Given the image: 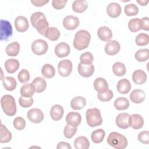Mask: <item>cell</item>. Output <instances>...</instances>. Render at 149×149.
Wrapping results in <instances>:
<instances>
[{
  "instance_id": "obj_1",
  "label": "cell",
  "mask_w": 149,
  "mask_h": 149,
  "mask_svg": "<svg viewBox=\"0 0 149 149\" xmlns=\"http://www.w3.org/2000/svg\"><path fill=\"white\" fill-rule=\"evenodd\" d=\"M30 21L32 26L38 32L44 36L46 31L49 28V24L45 15L41 12H35L31 15Z\"/></svg>"
},
{
  "instance_id": "obj_2",
  "label": "cell",
  "mask_w": 149,
  "mask_h": 149,
  "mask_svg": "<svg viewBox=\"0 0 149 149\" xmlns=\"http://www.w3.org/2000/svg\"><path fill=\"white\" fill-rule=\"evenodd\" d=\"M90 40L91 35L90 33L85 30H80L74 36L73 43V47L79 51L84 49L88 47Z\"/></svg>"
},
{
  "instance_id": "obj_3",
  "label": "cell",
  "mask_w": 149,
  "mask_h": 149,
  "mask_svg": "<svg viewBox=\"0 0 149 149\" xmlns=\"http://www.w3.org/2000/svg\"><path fill=\"white\" fill-rule=\"evenodd\" d=\"M108 144L115 149H124L127 146V140L123 134L113 132H111L107 138Z\"/></svg>"
},
{
  "instance_id": "obj_4",
  "label": "cell",
  "mask_w": 149,
  "mask_h": 149,
  "mask_svg": "<svg viewBox=\"0 0 149 149\" xmlns=\"http://www.w3.org/2000/svg\"><path fill=\"white\" fill-rule=\"evenodd\" d=\"M1 107L4 113L8 116H12L16 113V105L15 100L11 95L6 94L1 99Z\"/></svg>"
},
{
  "instance_id": "obj_5",
  "label": "cell",
  "mask_w": 149,
  "mask_h": 149,
  "mask_svg": "<svg viewBox=\"0 0 149 149\" xmlns=\"http://www.w3.org/2000/svg\"><path fill=\"white\" fill-rule=\"evenodd\" d=\"M86 117L87 123L90 127H96L102 123L101 112L96 108L88 109L86 112Z\"/></svg>"
},
{
  "instance_id": "obj_6",
  "label": "cell",
  "mask_w": 149,
  "mask_h": 149,
  "mask_svg": "<svg viewBox=\"0 0 149 149\" xmlns=\"http://www.w3.org/2000/svg\"><path fill=\"white\" fill-rule=\"evenodd\" d=\"M48 48L47 42L42 39L36 40L31 44V51L37 55L45 54L48 51Z\"/></svg>"
},
{
  "instance_id": "obj_7",
  "label": "cell",
  "mask_w": 149,
  "mask_h": 149,
  "mask_svg": "<svg viewBox=\"0 0 149 149\" xmlns=\"http://www.w3.org/2000/svg\"><path fill=\"white\" fill-rule=\"evenodd\" d=\"M72 63L68 59L62 60L58 65L59 74L62 77H68L72 71Z\"/></svg>"
},
{
  "instance_id": "obj_8",
  "label": "cell",
  "mask_w": 149,
  "mask_h": 149,
  "mask_svg": "<svg viewBox=\"0 0 149 149\" xmlns=\"http://www.w3.org/2000/svg\"><path fill=\"white\" fill-rule=\"evenodd\" d=\"M1 35L0 39L2 40H7L12 35V27L10 23L6 20H1Z\"/></svg>"
},
{
  "instance_id": "obj_9",
  "label": "cell",
  "mask_w": 149,
  "mask_h": 149,
  "mask_svg": "<svg viewBox=\"0 0 149 149\" xmlns=\"http://www.w3.org/2000/svg\"><path fill=\"white\" fill-rule=\"evenodd\" d=\"M27 117L30 122L39 123L44 119V113L40 109L33 108L27 112Z\"/></svg>"
},
{
  "instance_id": "obj_10",
  "label": "cell",
  "mask_w": 149,
  "mask_h": 149,
  "mask_svg": "<svg viewBox=\"0 0 149 149\" xmlns=\"http://www.w3.org/2000/svg\"><path fill=\"white\" fill-rule=\"evenodd\" d=\"M79 24L80 21L78 17L72 15H68L63 20V27L69 30H72L76 29Z\"/></svg>"
},
{
  "instance_id": "obj_11",
  "label": "cell",
  "mask_w": 149,
  "mask_h": 149,
  "mask_svg": "<svg viewBox=\"0 0 149 149\" xmlns=\"http://www.w3.org/2000/svg\"><path fill=\"white\" fill-rule=\"evenodd\" d=\"M120 49V44L116 40L107 41L105 46V52L108 55H115L119 52Z\"/></svg>"
},
{
  "instance_id": "obj_12",
  "label": "cell",
  "mask_w": 149,
  "mask_h": 149,
  "mask_svg": "<svg viewBox=\"0 0 149 149\" xmlns=\"http://www.w3.org/2000/svg\"><path fill=\"white\" fill-rule=\"evenodd\" d=\"M144 125V119L143 117L137 113H133L129 116V125L134 129H141Z\"/></svg>"
},
{
  "instance_id": "obj_13",
  "label": "cell",
  "mask_w": 149,
  "mask_h": 149,
  "mask_svg": "<svg viewBox=\"0 0 149 149\" xmlns=\"http://www.w3.org/2000/svg\"><path fill=\"white\" fill-rule=\"evenodd\" d=\"M55 54L59 58H63L68 56L70 54V48L69 45L64 42L58 44L55 47Z\"/></svg>"
},
{
  "instance_id": "obj_14",
  "label": "cell",
  "mask_w": 149,
  "mask_h": 149,
  "mask_svg": "<svg viewBox=\"0 0 149 149\" xmlns=\"http://www.w3.org/2000/svg\"><path fill=\"white\" fill-rule=\"evenodd\" d=\"M81 121V115L78 112H70L66 116V122L68 125L77 127Z\"/></svg>"
},
{
  "instance_id": "obj_15",
  "label": "cell",
  "mask_w": 149,
  "mask_h": 149,
  "mask_svg": "<svg viewBox=\"0 0 149 149\" xmlns=\"http://www.w3.org/2000/svg\"><path fill=\"white\" fill-rule=\"evenodd\" d=\"M15 26L16 30L19 32L26 31L29 27V24L27 19L23 16H19L15 20Z\"/></svg>"
},
{
  "instance_id": "obj_16",
  "label": "cell",
  "mask_w": 149,
  "mask_h": 149,
  "mask_svg": "<svg viewBox=\"0 0 149 149\" xmlns=\"http://www.w3.org/2000/svg\"><path fill=\"white\" fill-rule=\"evenodd\" d=\"M77 70L80 76L84 77H88L94 73V66L93 64L84 65L80 63L78 65Z\"/></svg>"
},
{
  "instance_id": "obj_17",
  "label": "cell",
  "mask_w": 149,
  "mask_h": 149,
  "mask_svg": "<svg viewBox=\"0 0 149 149\" xmlns=\"http://www.w3.org/2000/svg\"><path fill=\"white\" fill-rule=\"evenodd\" d=\"M107 12L109 16L112 18H115L120 15L122 8L118 3L111 2L107 6Z\"/></svg>"
},
{
  "instance_id": "obj_18",
  "label": "cell",
  "mask_w": 149,
  "mask_h": 149,
  "mask_svg": "<svg viewBox=\"0 0 149 149\" xmlns=\"http://www.w3.org/2000/svg\"><path fill=\"white\" fill-rule=\"evenodd\" d=\"M130 115L128 113H120L116 118L115 122L118 127L125 129L129 127V118Z\"/></svg>"
},
{
  "instance_id": "obj_19",
  "label": "cell",
  "mask_w": 149,
  "mask_h": 149,
  "mask_svg": "<svg viewBox=\"0 0 149 149\" xmlns=\"http://www.w3.org/2000/svg\"><path fill=\"white\" fill-rule=\"evenodd\" d=\"M31 84L34 90V91L37 93H42L45 90L47 87V83L45 80L41 77H37L34 78Z\"/></svg>"
},
{
  "instance_id": "obj_20",
  "label": "cell",
  "mask_w": 149,
  "mask_h": 149,
  "mask_svg": "<svg viewBox=\"0 0 149 149\" xmlns=\"http://www.w3.org/2000/svg\"><path fill=\"white\" fill-rule=\"evenodd\" d=\"M94 88L98 93H102L108 90V84L105 79L98 77L94 81Z\"/></svg>"
},
{
  "instance_id": "obj_21",
  "label": "cell",
  "mask_w": 149,
  "mask_h": 149,
  "mask_svg": "<svg viewBox=\"0 0 149 149\" xmlns=\"http://www.w3.org/2000/svg\"><path fill=\"white\" fill-rule=\"evenodd\" d=\"M146 98V94L144 91L140 89H135L130 94V100L135 104L143 102Z\"/></svg>"
},
{
  "instance_id": "obj_22",
  "label": "cell",
  "mask_w": 149,
  "mask_h": 149,
  "mask_svg": "<svg viewBox=\"0 0 149 149\" xmlns=\"http://www.w3.org/2000/svg\"><path fill=\"white\" fill-rule=\"evenodd\" d=\"M97 34L99 38L103 41H108L112 37L111 30L107 26L100 27L98 30Z\"/></svg>"
},
{
  "instance_id": "obj_23",
  "label": "cell",
  "mask_w": 149,
  "mask_h": 149,
  "mask_svg": "<svg viewBox=\"0 0 149 149\" xmlns=\"http://www.w3.org/2000/svg\"><path fill=\"white\" fill-rule=\"evenodd\" d=\"M63 112L64 110L63 107L59 104H56L51 107L50 110V116L54 120L57 121L62 118Z\"/></svg>"
},
{
  "instance_id": "obj_24",
  "label": "cell",
  "mask_w": 149,
  "mask_h": 149,
  "mask_svg": "<svg viewBox=\"0 0 149 149\" xmlns=\"http://www.w3.org/2000/svg\"><path fill=\"white\" fill-rule=\"evenodd\" d=\"M132 79L135 84L139 85L143 84L147 80V74L142 70H136L133 73Z\"/></svg>"
},
{
  "instance_id": "obj_25",
  "label": "cell",
  "mask_w": 149,
  "mask_h": 149,
  "mask_svg": "<svg viewBox=\"0 0 149 149\" xmlns=\"http://www.w3.org/2000/svg\"><path fill=\"white\" fill-rule=\"evenodd\" d=\"M117 90L120 94H127L131 89V84L129 80L122 79L120 80L117 84Z\"/></svg>"
},
{
  "instance_id": "obj_26",
  "label": "cell",
  "mask_w": 149,
  "mask_h": 149,
  "mask_svg": "<svg viewBox=\"0 0 149 149\" xmlns=\"http://www.w3.org/2000/svg\"><path fill=\"white\" fill-rule=\"evenodd\" d=\"M19 66V62L16 59H9L5 62V69L9 73H13L16 72Z\"/></svg>"
},
{
  "instance_id": "obj_27",
  "label": "cell",
  "mask_w": 149,
  "mask_h": 149,
  "mask_svg": "<svg viewBox=\"0 0 149 149\" xmlns=\"http://www.w3.org/2000/svg\"><path fill=\"white\" fill-rule=\"evenodd\" d=\"M86 105V100L85 98L77 96L73 98L70 101V107L73 109L80 110L83 109Z\"/></svg>"
},
{
  "instance_id": "obj_28",
  "label": "cell",
  "mask_w": 149,
  "mask_h": 149,
  "mask_svg": "<svg viewBox=\"0 0 149 149\" xmlns=\"http://www.w3.org/2000/svg\"><path fill=\"white\" fill-rule=\"evenodd\" d=\"M3 86L5 90L8 91H13L14 90L17 86V82L15 79L10 76L4 77L2 79Z\"/></svg>"
},
{
  "instance_id": "obj_29",
  "label": "cell",
  "mask_w": 149,
  "mask_h": 149,
  "mask_svg": "<svg viewBox=\"0 0 149 149\" xmlns=\"http://www.w3.org/2000/svg\"><path fill=\"white\" fill-rule=\"evenodd\" d=\"M74 146L76 149H87L90 147V142L87 137L79 136L74 140Z\"/></svg>"
},
{
  "instance_id": "obj_30",
  "label": "cell",
  "mask_w": 149,
  "mask_h": 149,
  "mask_svg": "<svg viewBox=\"0 0 149 149\" xmlns=\"http://www.w3.org/2000/svg\"><path fill=\"white\" fill-rule=\"evenodd\" d=\"M88 7L87 1L84 0H76L72 3V9L76 13H82L84 12Z\"/></svg>"
},
{
  "instance_id": "obj_31",
  "label": "cell",
  "mask_w": 149,
  "mask_h": 149,
  "mask_svg": "<svg viewBox=\"0 0 149 149\" xmlns=\"http://www.w3.org/2000/svg\"><path fill=\"white\" fill-rule=\"evenodd\" d=\"M6 53L9 56H16L20 51V44L17 42H13L6 47Z\"/></svg>"
},
{
  "instance_id": "obj_32",
  "label": "cell",
  "mask_w": 149,
  "mask_h": 149,
  "mask_svg": "<svg viewBox=\"0 0 149 149\" xmlns=\"http://www.w3.org/2000/svg\"><path fill=\"white\" fill-rule=\"evenodd\" d=\"M114 106L119 111L125 110L129 107V101L125 97H118L114 101Z\"/></svg>"
},
{
  "instance_id": "obj_33",
  "label": "cell",
  "mask_w": 149,
  "mask_h": 149,
  "mask_svg": "<svg viewBox=\"0 0 149 149\" xmlns=\"http://www.w3.org/2000/svg\"><path fill=\"white\" fill-rule=\"evenodd\" d=\"M44 36L49 40L56 41L60 37V31L57 28L51 27L47 29Z\"/></svg>"
},
{
  "instance_id": "obj_34",
  "label": "cell",
  "mask_w": 149,
  "mask_h": 149,
  "mask_svg": "<svg viewBox=\"0 0 149 149\" xmlns=\"http://www.w3.org/2000/svg\"><path fill=\"white\" fill-rule=\"evenodd\" d=\"M105 136V131L102 129H98L92 132L91 138L93 143L98 144L101 143L103 141Z\"/></svg>"
},
{
  "instance_id": "obj_35",
  "label": "cell",
  "mask_w": 149,
  "mask_h": 149,
  "mask_svg": "<svg viewBox=\"0 0 149 149\" xmlns=\"http://www.w3.org/2000/svg\"><path fill=\"white\" fill-rule=\"evenodd\" d=\"M41 73L44 77L50 79L55 76V70L52 65L49 63H46L43 65L41 69Z\"/></svg>"
},
{
  "instance_id": "obj_36",
  "label": "cell",
  "mask_w": 149,
  "mask_h": 149,
  "mask_svg": "<svg viewBox=\"0 0 149 149\" xmlns=\"http://www.w3.org/2000/svg\"><path fill=\"white\" fill-rule=\"evenodd\" d=\"M34 90L31 83H26L23 85L20 90V93L22 96L25 97H31L34 95Z\"/></svg>"
},
{
  "instance_id": "obj_37",
  "label": "cell",
  "mask_w": 149,
  "mask_h": 149,
  "mask_svg": "<svg viewBox=\"0 0 149 149\" xmlns=\"http://www.w3.org/2000/svg\"><path fill=\"white\" fill-rule=\"evenodd\" d=\"M1 136L0 142L1 143H8L12 139V133L9 132L6 127L3 124L1 125Z\"/></svg>"
},
{
  "instance_id": "obj_38",
  "label": "cell",
  "mask_w": 149,
  "mask_h": 149,
  "mask_svg": "<svg viewBox=\"0 0 149 149\" xmlns=\"http://www.w3.org/2000/svg\"><path fill=\"white\" fill-rule=\"evenodd\" d=\"M135 58L139 62H145L149 58V50L148 49H140L135 53Z\"/></svg>"
},
{
  "instance_id": "obj_39",
  "label": "cell",
  "mask_w": 149,
  "mask_h": 149,
  "mask_svg": "<svg viewBox=\"0 0 149 149\" xmlns=\"http://www.w3.org/2000/svg\"><path fill=\"white\" fill-rule=\"evenodd\" d=\"M112 71L117 76H122L125 74L126 69L125 65L120 62H115L112 66Z\"/></svg>"
},
{
  "instance_id": "obj_40",
  "label": "cell",
  "mask_w": 149,
  "mask_h": 149,
  "mask_svg": "<svg viewBox=\"0 0 149 149\" xmlns=\"http://www.w3.org/2000/svg\"><path fill=\"white\" fill-rule=\"evenodd\" d=\"M136 44L139 46H144L148 44L149 36L146 33H140L136 37Z\"/></svg>"
},
{
  "instance_id": "obj_41",
  "label": "cell",
  "mask_w": 149,
  "mask_h": 149,
  "mask_svg": "<svg viewBox=\"0 0 149 149\" xmlns=\"http://www.w3.org/2000/svg\"><path fill=\"white\" fill-rule=\"evenodd\" d=\"M128 28L129 30L133 33H135L139 31L141 29L140 19L134 18L130 20L128 23Z\"/></svg>"
},
{
  "instance_id": "obj_42",
  "label": "cell",
  "mask_w": 149,
  "mask_h": 149,
  "mask_svg": "<svg viewBox=\"0 0 149 149\" xmlns=\"http://www.w3.org/2000/svg\"><path fill=\"white\" fill-rule=\"evenodd\" d=\"M125 13L128 16H134L138 14L139 8L134 3L127 4L125 6Z\"/></svg>"
},
{
  "instance_id": "obj_43",
  "label": "cell",
  "mask_w": 149,
  "mask_h": 149,
  "mask_svg": "<svg viewBox=\"0 0 149 149\" xmlns=\"http://www.w3.org/2000/svg\"><path fill=\"white\" fill-rule=\"evenodd\" d=\"M94 60L92 54L90 52H86L83 53L80 57V63L84 65H91L93 64Z\"/></svg>"
},
{
  "instance_id": "obj_44",
  "label": "cell",
  "mask_w": 149,
  "mask_h": 149,
  "mask_svg": "<svg viewBox=\"0 0 149 149\" xmlns=\"http://www.w3.org/2000/svg\"><path fill=\"white\" fill-rule=\"evenodd\" d=\"M77 132V127L72 126L69 125H66L63 130L64 136L67 139H70L73 137Z\"/></svg>"
},
{
  "instance_id": "obj_45",
  "label": "cell",
  "mask_w": 149,
  "mask_h": 149,
  "mask_svg": "<svg viewBox=\"0 0 149 149\" xmlns=\"http://www.w3.org/2000/svg\"><path fill=\"white\" fill-rule=\"evenodd\" d=\"M113 96V93L111 90L108 89L107 91L102 93H98V98L102 102H107L110 101Z\"/></svg>"
},
{
  "instance_id": "obj_46",
  "label": "cell",
  "mask_w": 149,
  "mask_h": 149,
  "mask_svg": "<svg viewBox=\"0 0 149 149\" xmlns=\"http://www.w3.org/2000/svg\"><path fill=\"white\" fill-rule=\"evenodd\" d=\"M13 125L15 128L18 130H22L26 126V121L22 117H16L15 118Z\"/></svg>"
},
{
  "instance_id": "obj_47",
  "label": "cell",
  "mask_w": 149,
  "mask_h": 149,
  "mask_svg": "<svg viewBox=\"0 0 149 149\" xmlns=\"http://www.w3.org/2000/svg\"><path fill=\"white\" fill-rule=\"evenodd\" d=\"M19 103L20 105L23 108H28L33 104V99L31 97H25L21 96L19 98Z\"/></svg>"
},
{
  "instance_id": "obj_48",
  "label": "cell",
  "mask_w": 149,
  "mask_h": 149,
  "mask_svg": "<svg viewBox=\"0 0 149 149\" xmlns=\"http://www.w3.org/2000/svg\"><path fill=\"white\" fill-rule=\"evenodd\" d=\"M30 73L26 69H22L18 73L17 78L19 81L22 83H26L30 80Z\"/></svg>"
},
{
  "instance_id": "obj_49",
  "label": "cell",
  "mask_w": 149,
  "mask_h": 149,
  "mask_svg": "<svg viewBox=\"0 0 149 149\" xmlns=\"http://www.w3.org/2000/svg\"><path fill=\"white\" fill-rule=\"evenodd\" d=\"M138 140L139 141L143 144H149V132L143 131L140 132L138 135Z\"/></svg>"
},
{
  "instance_id": "obj_50",
  "label": "cell",
  "mask_w": 149,
  "mask_h": 149,
  "mask_svg": "<svg viewBox=\"0 0 149 149\" xmlns=\"http://www.w3.org/2000/svg\"><path fill=\"white\" fill-rule=\"evenodd\" d=\"M66 2H67L66 0L65 1L54 0L52 1V5L54 8L57 10H59L63 8L65 6Z\"/></svg>"
},
{
  "instance_id": "obj_51",
  "label": "cell",
  "mask_w": 149,
  "mask_h": 149,
  "mask_svg": "<svg viewBox=\"0 0 149 149\" xmlns=\"http://www.w3.org/2000/svg\"><path fill=\"white\" fill-rule=\"evenodd\" d=\"M140 28L146 31L149 30V19L147 17H144L140 19Z\"/></svg>"
},
{
  "instance_id": "obj_52",
  "label": "cell",
  "mask_w": 149,
  "mask_h": 149,
  "mask_svg": "<svg viewBox=\"0 0 149 149\" xmlns=\"http://www.w3.org/2000/svg\"><path fill=\"white\" fill-rule=\"evenodd\" d=\"M49 2L48 0H33L31 1V3L36 6H42Z\"/></svg>"
},
{
  "instance_id": "obj_53",
  "label": "cell",
  "mask_w": 149,
  "mask_h": 149,
  "mask_svg": "<svg viewBox=\"0 0 149 149\" xmlns=\"http://www.w3.org/2000/svg\"><path fill=\"white\" fill-rule=\"evenodd\" d=\"M56 148L57 149H71V146L68 143L61 141L56 146Z\"/></svg>"
},
{
  "instance_id": "obj_54",
  "label": "cell",
  "mask_w": 149,
  "mask_h": 149,
  "mask_svg": "<svg viewBox=\"0 0 149 149\" xmlns=\"http://www.w3.org/2000/svg\"><path fill=\"white\" fill-rule=\"evenodd\" d=\"M137 2L139 3L141 6H146L147 3H148V1H144V0H140V1H137Z\"/></svg>"
}]
</instances>
